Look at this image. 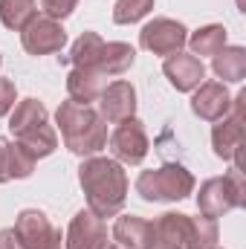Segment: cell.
Masks as SVG:
<instances>
[{"mask_svg": "<svg viewBox=\"0 0 246 249\" xmlns=\"http://www.w3.org/2000/svg\"><path fill=\"white\" fill-rule=\"evenodd\" d=\"M105 87H107L105 72H99V70H93V67H72L70 75H67V93H70V99L78 102V105L96 102V99L105 93Z\"/></svg>", "mask_w": 246, "mask_h": 249, "instance_id": "obj_15", "label": "cell"}, {"mask_svg": "<svg viewBox=\"0 0 246 249\" xmlns=\"http://www.w3.org/2000/svg\"><path fill=\"white\" fill-rule=\"evenodd\" d=\"M102 249H119V247H113V244H105V247H102Z\"/></svg>", "mask_w": 246, "mask_h": 249, "instance_id": "obj_30", "label": "cell"}, {"mask_svg": "<svg viewBox=\"0 0 246 249\" xmlns=\"http://www.w3.org/2000/svg\"><path fill=\"white\" fill-rule=\"evenodd\" d=\"M99 105H102V119L124 122V119H130L136 113V90L127 81H113L99 96Z\"/></svg>", "mask_w": 246, "mask_h": 249, "instance_id": "obj_14", "label": "cell"}, {"mask_svg": "<svg viewBox=\"0 0 246 249\" xmlns=\"http://www.w3.org/2000/svg\"><path fill=\"white\" fill-rule=\"evenodd\" d=\"M78 183L87 194V206L96 217L119 214L127 197V174L116 160L107 157H87L78 168Z\"/></svg>", "mask_w": 246, "mask_h": 249, "instance_id": "obj_1", "label": "cell"}, {"mask_svg": "<svg viewBox=\"0 0 246 249\" xmlns=\"http://www.w3.org/2000/svg\"><path fill=\"white\" fill-rule=\"evenodd\" d=\"M32 171H35V157L20 142H9V177L12 180H26Z\"/></svg>", "mask_w": 246, "mask_h": 249, "instance_id": "obj_24", "label": "cell"}, {"mask_svg": "<svg viewBox=\"0 0 246 249\" xmlns=\"http://www.w3.org/2000/svg\"><path fill=\"white\" fill-rule=\"evenodd\" d=\"M0 64H3V58H0Z\"/></svg>", "mask_w": 246, "mask_h": 249, "instance_id": "obj_31", "label": "cell"}, {"mask_svg": "<svg viewBox=\"0 0 246 249\" xmlns=\"http://www.w3.org/2000/svg\"><path fill=\"white\" fill-rule=\"evenodd\" d=\"M35 15H38L35 0H0V23L6 29L20 32Z\"/></svg>", "mask_w": 246, "mask_h": 249, "instance_id": "obj_22", "label": "cell"}, {"mask_svg": "<svg viewBox=\"0 0 246 249\" xmlns=\"http://www.w3.org/2000/svg\"><path fill=\"white\" fill-rule=\"evenodd\" d=\"M9 139L0 136V183H9Z\"/></svg>", "mask_w": 246, "mask_h": 249, "instance_id": "obj_28", "label": "cell"}, {"mask_svg": "<svg viewBox=\"0 0 246 249\" xmlns=\"http://www.w3.org/2000/svg\"><path fill=\"white\" fill-rule=\"evenodd\" d=\"M246 206V183L241 168H232L226 177H211L200 186V194H197V209L200 214L206 217H223L229 214L232 209H241Z\"/></svg>", "mask_w": 246, "mask_h": 249, "instance_id": "obj_5", "label": "cell"}, {"mask_svg": "<svg viewBox=\"0 0 246 249\" xmlns=\"http://www.w3.org/2000/svg\"><path fill=\"white\" fill-rule=\"evenodd\" d=\"M102 47H105V41H102L96 32H84V35L72 44V50H70V64H72V67H93V70H96Z\"/></svg>", "mask_w": 246, "mask_h": 249, "instance_id": "obj_23", "label": "cell"}, {"mask_svg": "<svg viewBox=\"0 0 246 249\" xmlns=\"http://www.w3.org/2000/svg\"><path fill=\"white\" fill-rule=\"evenodd\" d=\"M44 122H47V107L38 99H23L15 107L12 119H9V130L15 136H20V133H26V130H32V127H38V124H44Z\"/></svg>", "mask_w": 246, "mask_h": 249, "instance_id": "obj_19", "label": "cell"}, {"mask_svg": "<svg viewBox=\"0 0 246 249\" xmlns=\"http://www.w3.org/2000/svg\"><path fill=\"white\" fill-rule=\"evenodd\" d=\"M185 41H188V29L171 18H154L139 32V44L154 55H174L185 47Z\"/></svg>", "mask_w": 246, "mask_h": 249, "instance_id": "obj_8", "label": "cell"}, {"mask_svg": "<svg viewBox=\"0 0 246 249\" xmlns=\"http://www.w3.org/2000/svg\"><path fill=\"white\" fill-rule=\"evenodd\" d=\"M55 122L61 127L64 145L78 157H93L107 145V124L90 105H78L72 99L61 102L55 110Z\"/></svg>", "mask_w": 246, "mask_h": 249, "instance_id": "obj_2", "label": "cell"}, {"mask_svg": "<svg viewBox=\"0 0 246 249\" xmlns=\"http://www.w3.org/2000/svg\"><path fill=\"white\" fill-rule=\"evenodd\" d=\"M148 133L139 119H124L119 122V127L113 130L110 136V151L119 162H127V165H139L145 157H148Z\"/></svg>", "mask_w": 246, "mask_h": 249, "instance_id": "obj_10", "label": "cell"}, {"mask_svg": "<svg viewBox=\"0 0 246 249\" xmlns=\"http://www.w3.org/2000/svg\"><path fill=\"white\" fill-rule=\"evenodd\" d=\"M191 191H194V177L180 162L142 171L136 180V194L148 203H177V200H185Z\"/></svg>", "mask_w": 246, "mask_h": 249, "instance_id": "obj_4", "label": "cell"}, {"mask_svg": "<svg viewBox=\"0 0 246 249\" xmlns=\"http://www.w3.org/2000/svg\"><path fill=\"white\" fill-rule=\"evenodd\" d=\"M214 72L223 81H241L246 75V50L244 47H223L217 55H211Z\"/></svg>", "mask_w": 246, "mask_h": 249, "instance_id": "obj_18", "label": "cell"}, {"mask_svg": "<svg viewBox=\"0 0 246 249\" xmlns=\"http://www.w3.org/2000/svg\"><path fill=\"white\" fill-rule=\"evenodd\" d=\"M113 241L122 249H151L154 241V223L136 214H124L113 226Z\"/></svg>", "mask_w": 246, "mask_h": 249, "instance_id": "obj_16", "label": "cell"}, {"mask_svg": "<svg viewBox=\"0 0 246 249\" xmlns=\"http://www.w3.org/2000/svg\"><path fill=\"white\" fill-rule=\"evenodd\" d=\"M244 110H246V93L241 90L232 99V107L223 119H217L211 130V145L220 160H235V168H241V148H244Z\"/></svg>", "mask_w": 246, "mask_h": 249, "instance_id": "obj_6", "label": "cell"}, {"mask_svg": "<svg viewBox=\"0 0 246 249\" xmlns=\"http://www.w3.org/2000/svg\"><path fill=\"white\" fill-rule=\"evenodd\" d=\"M0 249H26V247H23V241L18 238L15 229H3L0 232Z\"/></svg>", "mask_w": 246, "mask_h": 249, "instance_id": "obj_29", "label": "cell"}, {"mask_svg": "<svg viewBox=\"0 0 246 249\" xmlns=\"http://www.w3.org/2000/svg\"><path fill=\"white\" fill-rule=\"evenodd\" d=\"M15 84L9 78H0V116H6L12 107H15Z\"/></svg>", "mask_w": 246, "mask_h": 249, "instance_id": "obj_27", "label": "cell"}, {"mask_svg": "<svg viewBox=\"0 0 246 249\" xmlns=\"http://www.w3.org/2000/svg\"><path fill=\"white\" fill-rule=\"evenodd\" d=\"M41 3H44V9H47L50 18L61 20V18H70L72 15V9H75L78 0H41Z\"/></svg>", "mask_w": 246, "mask_h": 249, "instance_id": "obj_26", "label": "cell"}, {"mask_svg": "<svg viewBox=\"0 0 246 249\" xmlns=\"http://www.w3.org/2000/svg\"><path fill=\"white\" fill-rule=\"evenodd\" d=\"M15 232L26 249H61V232L38 209H23L15 220Z\"/></svg>", "mask_w": 246, "mask_h": 249, "instance_id": "obj_9", "label": "cell"}, {"mask_svg": "<svg viewBox=\"0 0 246 249\" xmlns=\"http://www.w3.org/2000/svg\"><path fill=\"white\" fill-rule=\"evenodd\" d=\"M194 90H197V93H194V99H191V110H194L200 119L217 122V119H223V116L229 113L232 96H229V90H226L223 81H203V84L194 87Z\"/></svg>", "mask_w": 246, "mask_h": 249, "instance_id": "obj_11", "label": "cell"}, {"mask_svg": "<svg viewBox=\"0 0 246 249\" xmlns=\"http://www.w3.org/2000/svg\"><path fill=\"white\" fill-rule=\"evenodd\" d=\"M18 142H20L35 160L50 157V154L58 148V136H55V130H53L50 122H44V124H38V127H32V130H26V133H20Z\"/></svg>", "mask_w": 246, "mask_h": 249, "instance_id": "obj_20", "label": "cell"}, {"mask_svg": "<svg viewBox=\"0 0 246 249\" xmlns=\"http://www.w3.org/2000/svg\"><path fill=\"white\" fill-rule=\"evenodd\" d=\"M211 249H217V247H211Z\"/></svg>", "mask_w": 246, "mask_h": 249, "instance_id": "obj_32", "label": "cell"}, {"mask_svg": "<svg viewBox=\"0 0 246 249\" xmlns=\"http://www.w3.org/2000/svg\"><path fill=\"white\" fill-rule=\"evenodd\" d=\"M185 44L191 47L194 55H217V53L226 47V26H220V23L203 26V29H197Z\"/></svg>", "mask_w": 246, "mask_h": 249, "instance_id": "obj_21", "label": "cell"}, {"mask_svg": "<svg viewBox=\"0 0 246 249\" xmlns=\"http://www.w3.org/2000/svg\"><path fill=\"white\" fill-rule=\"evenodd\" d=\"M20 41H23V50L29 55H50V53H58L67 44V32H64V26L55 18L35 15L20 29Z\"/></svg>", "mask_w": 246, "mask_h": 249, "instance_id": "obj_7", "label": "cell"}, {"mask_svg": "<svg viewBox=\"0 0 246 249\" xmlns=\"http://www.w3.org/2000/svg\"><path fill=\"white\" fill-rule=\"evenodd\" d=\"M105 244H107L105 220L96 217L90 209L78 212L67 229V249H102Z\"/></svg>", "mask_w": 246, "mask_h": 249, "instance_id": "obj_12", "label": "cell"}, {"mask_svg": "<svg viewBox=\"0 0 246 249\" xmlns=\"http://www.w3.org/2000/svg\"><path fill=\"white\" fill-rule=\"evenodd\" d=\"M165 78L171 81V87H177L180 93H191L194 87L203 84L206 78V67L197 55H183V53H174L168 55V61L162 67Z\"/></svg>", "mask_w": 246, "mask_h": 249, "instance_id": "obj_13", "label": "cell"}, {"mask_svg": "<svg viewBox=\"0 0 246 249\" xmlns=\"http://www.w3.org/2000/svg\"><path fill=\"white\" fill-rule=\"evenodd\" d=\"M136 61V50L130 44H122V41H110L102 47L99 53V64L96 70L105 72V75H119V72H127Z\"/></svg>", "mask_w": 246, "mask_h": 249, "instance_id": "obj_17", "label": "cell"}, {"mask_svg": "<svg viewBox=\"0 0 246 249\" xmlns=\"http://www.w3.org/2000/svg\"><path fill=\"white\" fill-rule=\"evenodd\" d=\"M217 244L214 217H188L183 212H165L154 223L151 249H211Z\"/></svg>", "mask_w": 246, "mask_h": 249, "instance_id": "obj_3", "label": "cell"}, {"mask_svg": "<svg viewBox=\"0 0 246 249\" xmlns=\"http://www.w3.org/2000/svg\"><path fill=\"white\" fill-rule=\"evenodd\" d=\"M154 9V0H116L113 6V20L116 23H136Z\"/></svg>", "mask_w": 246, "mask_h": 249, "instance_id": "obj_25", "label": "cell"}]
</instances>
